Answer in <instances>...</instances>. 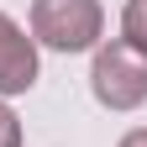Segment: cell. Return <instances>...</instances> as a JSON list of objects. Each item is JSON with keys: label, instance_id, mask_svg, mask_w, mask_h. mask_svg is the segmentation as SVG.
Returning <instances> with one entry per match:
<instances>
[{"label": "cell", "instance_id": "cell-1", "mask_svg": "<svg viewBox=\"0 0 147 147\" xmlns=\"http://www.w3.org/2000/svg\"><path fill=\"white\" fill-rule=\"evenodd\" d=\"M100 0H32V37L53 53H84L100 42Z\"/></svg>", "mask_w": 147, "mask_h": 147}, {"label": "cell", "instance_id": "cell-2", "mask_svg": "<svg viewBox=\"0 0 147 147\" xmlns=\"http://www.w3.org/2000/svg\"><path fill=\"white\" fill-rule=\"evenodd\" d=\"M89 89L105 110H137L147 100V58L126 42H105L89 68Z\"/></svg>", "mask_w": 147, "mask_h": 147}, {"label": "cell", "instance_id": "cell-3", "mask_svg": "<svg viewBox=\"0 0 147 147\" xmlns=\"http://www.w3.org/2000/svg\"><path fill=\"white\" fill-rule=\"evenodd\" d=\"M37 84V47L32 37L0 11V95H21Z\"/></svg>", "mask_w": 147, "mask_h": 147}, {"label": "cell", "instance_id": "cell-4", "mask_svg": "<svg viewBox=\"0 0 147 147\" xmlns=\"http://www.w3.org/2000/svg\"><path fill=\"white\" fill-rule=\"evenodd\" d=\"M121 42L137 47L147 58V0H126V16H121Z\"/></svg>", "mask_w": 147, "mask_h": 147}, {"label": "cell", "instance_id": "cell-5", "mask_svg": "<svg viewBox=\"0 0 147 147\" xmlns=\"http://www.w3.org/2000/svg\"><path fill=\"white\" fill-rule=\"evenodd\" d=\"M0 147H21V121L11 105H0Z\"/></svg>", "mask_w": 147, "mask_h": 147}, {"label": "cell", "instance_id": "cell-6", "mask_svg": "<svg viewBox=\"0 0 147 147\" xmlns=\"http://www.w3.org/2000/svg\"><path fill=\"white\" fill-rule=\"evenodd\" d=\"M116 147H147V126H137V131H126Z\"/></svg>", "mask_w": 147, "mask_h": 147}]
</instances>
